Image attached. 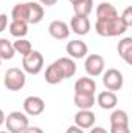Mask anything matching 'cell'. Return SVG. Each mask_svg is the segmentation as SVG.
Wrapping results in <instances>:
<instances>
[{
    "label": "cell",
    "instance_id": "19",
    "mask_svg": "<svg viewBox=\"0 0 132 133\" xmlns=\"http://www.w3.org/2000/svg\"><path fill=\"white\" fill-rule=\"evenodd\" d=\"M9 34L16 39H23L28 34V23L27 22H20V20H11V23L8 25Z\"/></svg>",
    "mask_w": 132,
    "mask_h": 133
},
{
    "label": "cell",
    "instance_id": "32",
    "mask_svg": "<svg viewBox=\"0 0 132 133\" xmlns=\"http://www.w3.org/2000/svg\"><path fill=\"white\" fill-rule=\"evenodd\" d=\"M90 133H107L104 127H90Z\"/></svg>",
    "mask_w": 132,
    "mask_h": 133
},
{
    "label": "cell",
    "instance_id": "35",
    "mask_svg": "<svg viewBox=\"0 0 132 133\" xmlns=\"http://www.w3.org/2000/svg\"><path fill=\"white\" fill-rule=\"evenodd\" d=\"M0 133H9V132H5V130H3V132H0Z\"/></svg>",
    "mask_w": 132,
    "mask_h": 133
},
{
    "label": "cell",
    "instance_id": "7",
    "mask_svg": "<svg viewBox=\"0 0 132 133\" xmlns=\"http://www.w3.org/2000/svg\"><path fill=\"white\" fill-rule=\"evenodd\" d=\"M45 110V102L39 96H28L23 101V113L28 116H39Z\"/></svg>",
    "mask_w": 132,
    "mask_h": 133
},
{
    "label": "cell",
    "instance_id": "10",
    "mask_svg": "<svg viewBox=\"0 0 132 133\" xmlns=\"http://www.w3.org/2000/svg\"><path fill=\"white\" fill-rule=\"evenodd\" d=\"M70 28L78 36H86L90 31V20L86 16H73L70 20Z\"/></svg>",
    "mask_w": 132,
    "mask_h": 133
},
{
    "label": "cell",
    "instance_id": "6",
    "mask_svg": "<svg viewBox=\"0 0 132 133\" xmlns=\"http://www.w3.org/2000/svg\"><path fill=\"white\" fill-rule=\"evenodd\" d=\"M104 59L103 56L99 54H90L86 57V62H84V70L86 73L90 76V77H97L101 76L103 71H104Z\"/></svg>",
    "mask_w": 132,
    "mask_h": 133
},
{
    "label": "cell",
    "instance_id": "11",
    "mask_svg": "<svg viewBox=\"0 0 132 133\" xmlns=\"http://www.w3.org/2000/svg\"><path fill=\"white\" fill-rule=\"evenodd\" d=\"M95 91H97V82L90 76H82L75 82V93L95 95Z\"/></svg>",
    "mask_w": 132,
    "mask_h": 133
},
{
    "label": "cell",
    "instance_id": "8",
    "mask_svg": "<svg viewBox=\"0 0 132 133\" xmlns=\"http://www.w3.org/2000/svg\"><path fill=\"white\" fill-rule=\"evenodd\" d=\"M65 51L71 59H82V57L87 56L89 46L86 45V42H82V40H79V39H75V40L67 42Z\"/></svg>",
    "mask_w": 132,
    "mask_h": 133
},
{
    "label": "cell",
    "instance_id": "9",
    "mask_svg": "<svg viewBox=\"0 0 132 133\" xmlns=\"http://www.w3.org/2000/svg\"><path fill=\"white\" fill-rule=\"evenodd\" d=\"M48 33L56 40H64L70 36V26L64 20H53L48 25Z\"/></svg>",
    "mask_w": 132,
    "mask_h": 133
},
{
    "label": "cell",
    "instance_id": "22",
    "mask_svg": "<svg viewBox=\"0 0 132 133\" xmlns=\"http://www.w3.org/2000/svg\"><path fill=\"white\" fill-rule=\"evenodd\" d=\"M16 51L13 46V42H9L8 39H0V59L2 61H11L14 57Z\"/></svg>",
    "mask_w": 132,
    "mask_h": 133
},
{
    "label": "cell",
    "instance_id": "26",
    "mask_svg": "<svg viewBox=\"0 0 132 133\" xmlns=\"http://www.w3.org/2000/svg\"><path fill=\"white\" fill-rule=\"evenodd\" d=\"M120 19H121V22L126 25V28H131L132 26V6H128V8L123 11V14L120 16Z\"/></svg>",
    "mask_w": 132,
    "mask_h": 133
},
{
    "label": "cell",
    "instance_id": "21",
    "mask_svg": "<svg viewBox=\"0 0 132 133\" xmlns=\"http://www.w3.org/2000/svg\"><path fill=\"white\" fill-rule=\"evenodd\" d=\"M30 3V17H28V23H39V22H42V19H44V6L40 5V3H37V2H28Z\"/></svg>",
    "mask_w": 132,
    "mask_h": 133
},
{
    "label": "cell",
    "instance_id": "3",
    "mask_svg": "<svg viewBox=\"0 0 132 133\" xmlns=\"http://www.w3.org/2000/svg\"><path fill=\"white\" fill-rule=\"evenodd\" d=\"M5 125L9 133H22L30 125V121L23 111H11L5 118Z\"/></svg>",
    "mask_w": 132,
    "mask_h": 133
},
{
    "label": "cell",
    "instance_id": "23",
    "mask_svg": "<svg viewBox=\"0 0 132 133\" xmlns=\"http://www.w3.org/2000/svg\"><path fill=\"white\" fill-rule=\"evenodd\" d=\"M73 11L75 16H86L89 17V14L93 11V0H81L78 3L73 5Z\"/></svg>",
    "mask_w": 132,
    "mask_h": 133
},
{
    "label": "cell",
    "instance_id": "13",
    "mask_svg": "<svg viewBox=\"0 0 132 133\" xmlns=\"http://www.w3.org/2000/svg\"><path fill=\"white\" fill-rule=\"evenodd\" d=\"M95 124V113L92 110H79L75 115V125L79 129H90Z\"/></svg>",
    "mask_w": 132,
    "mask_h": 133
},
{
    "label": "cell",
    "instance_id": "27",
    "mask_svg": "<svg viewBox=\"0 0 132 133\" xmlns=\"http://www.w3.org/2000/svg\"><path fill=\"white\" fill-rule=\"evenodd\" d=\"M110 133H131L129 125H110Z\"/></svg>",
    "mask_w": 132,
    "mask_h": 133
},
{
    "label": "cell",
    "instance_id": "14",
    "mask_svg": "<svg viewBox=\"0 0 132 133\" xmlns=\"http://www.w3.org/2000/svg\"><path fill=\"white\" fill-rule=\"evenodd\" d=\"M97 104H98L103 110H112V108L117 107L118 98H117V95L113 91L106 90V91H101L98 96H97Z\"/></svg>",
    "mask_w": 132,
    "mask_h": 133
},
{
    "label": "cell",
    "instance_id": "24",
    "mask_svg": "<svg viewBox=\"0 0 132 133\" xmlns=\"http://www.w3.org/2000/svg\"><path fill=\"white\" fill-rule=\"evenodd\" d=\"M13 46H14V51L19 53L22 57L30 54L33 51V46H31V42L27 40V39H16V42H13Z\"/></svg>",
    "mask_w": 132,
    "mask_h": 133
},
{
    "label": "cell",
    "instance_id": "17",
    "mask_svg": "<svg viewBox=\"0 0 132 133\" xmlns=\"http://www.w3.org/2000/svg\"><path fill=\"white\" fill-rule=\"evenodd\" d=\"M28 17H30V3L28 2L27 3H17L11 9V19L13 20H20V22L28 23Z\"/></svg>",
    "mask_w": 132,
    "mask_h": 133
},
{
    "label": "cell",
    "instance_id": "12",
    "mask_svg": "<svg viewBox=\"0 0 132 133\" xmlns=\"http://www.w3.org/2000/svg\"><path fill=\"white\" fill-rule=\"evenodd\" d=\"M64 79H65V77H64V73H62L61 66H59V64H58L56 61L47 66V70H45V82H47V84L56 85V84L62 82Z\"/></svg>",
    "mask_w": 132,
    "mask_h": 133
},
{
    "label": "cell",
    "instance_id": "5",
    "mask_svg": "<svg viewBox=\"0 0 132 133\" xmlns=\"http://www.w3.org/2000/svg\"><path fill=\"white\" fill-rule=\"evenodd\" d=\"M103 84L109 91H118L123 88L124 77L123 73L117 68H109L107 71H103Z\"/></svg>",
    "mask_w": 132,
    "mask_h": 133
},
{
    "label": "cell",
    "instance_id": "29",
    "mask_svg": "<svg viewBox=\"0 0 132 133\" xmlns=\"http://www.w3.org/2000/svg\"><path fill=\"white\" fill-rule=\"evenodd\" d=\"M22 133H44V130H42V129H39V127H30V125H28V127H27Z\"/></svg>",
    "mask_w": 132,
    "mask_h": 133
},
{
    "label": "cell",
    "instance_id": "28",
    "mask_svg": "<svg viewBox=\"0 0 132 133\" xmlns=\"http://www.w3.org/2000/svg\"><path fill=\"white\" fill-rule=\"evenodd\" d=\"M8 26V16L6 14H0V33H3Z\"/></svg>",
    "mask_w": 132,
    "mask_h": 133
},
{
    "label": "cell",
    "instance_id": "33",
    "mask_svg": "<svg viewBox=\"0 0 132 133\" xmlns=\"http://www.w3.org/2000/svg\"><path fill=\"white\" fill-rule=\"evenodd\" d=\"M5 118H6V115H5V111H3V110L0 108V127H2L3 124H5Z\"/></svg>",
    "mask_w": 132,
    "mask_h": 133
},
{
    "label": "cell",
    "instance_id": "16",
    "mask_svg": "<svg viewBox=\"0 0 132 133\" xmlns=\"http://www.w3.org/2000/svg\"><path fill=\"white\" fill-rule=\"evenodd\" d=\"M118 54L120 57L126 62V64H131L132 62V37H124L118 42Z\"/></svg>",
    "mask_w": 132,
    "mask_h": 133
},
{
    "label": "cell",
    "instance_id": "20",
    "mask_svg": "<svg viewBox=\"0 0 132 133\" xmlns=\"http://www.w3.org/2000/svg\"><path fill=\"white\" fill-rule=\"evenodd\" d=\"M56 62L59 64L65 79H70V77H73L76 74V64H75V61L71 57H59Z\"/></svg>",
    "mask_w": 132,
    "mask_h": 133
},
{
    "label": "cell",
    "instance_id": "34",
    "mask_svg": "<svg viewBox=\"0 0 132 133\" xmlns=\"http://www.w3.org/2000/svg\"><path fill=\"white\" fill-rule=\"evenodd\" d=\"M68 2H70L71 5H75V3H78V2H81V0H68Z\"/></svg>",
    "mask_w": 132,
    "mask_h": 133
},
{
    "label": "cell",
    "instance_id": "30",
    "mask_svg": "<svg viewBox=\"0 0 132 133\" xmlns=\"http://www.w3.org/2000/svg\"><path fill=\"white\" fill-rule=\"evenodd\" d=\"M65 133H84V130L79 129V127H76V125H70V127L67 129Z\"/></svg>",
    "mask_w": 132,
    "mask_h": 133
},
{
    "label": "cell",
    "instance_id": "15",
    "mask_svg": "<svg viewBox=\"0 0 132 133\" xmlns=\"http://www.w3.org/2000/svg\"><path fill=\"white\" fill-rule=\"evenodd\" d=\"M115 17H118V11L112 3L101 2L97 6V20H107V19H115Z\"/></svg>",
    "mask_w": 132,
    "mask_h": 133
},
{
    "label": "cell",
    "instance_id": "31",
    "mask_svg": "<svg viewBox=\"0 0 132 133\" xmlns=\"http://www.w3.org/2000/svg\"><path fill=\"white\" fill-rule=\"evenodd\" d=\"M56 2L58 0H39V3L42 6H53V5H56Z\"/></svg>",
    "mask_w": 132,
    "mask_h": 133
},
{
    "label": "cell",
    "instance_id": "18",
    "mask_svg": "<svg viewBox=\"0 0 132 133\" xmlns=\"http://www.w3.org/2000/svg\"><path fill=\"white\" fill-rule=\"evenodd\" d=\"M73 102L79 110H90L95 105V95H82V93H75Z\"/></svg>",
    "mask_w": 132,
    "mask_h": 133
},
{
    "label": "cell",
    "instance_id": "36",
    "mask_svg": "<svg viewBox=\"0 0 132 133\" xmlns=\"http://www.w3.org/2000/svg\"><path fill=\"white\" fill-rule=\"evenodd\" d=\"M0 65H2V59H0Z\"/></svg>",
    "mask_w": 132,
    "mask_h": 133
},
{
    "label": "cell",
    "instance_id": "25",
    "mask_svg": "<svg viewBox=\"0 0 132 133\" xmlns=\"http://www.w3.org/2000/svg\"><path fill=\"white\" fill-rule=\"evenodd\" d=\"M109 121H110V125H129V116L124 110L112 111Z\"/></svg>",
    "mask_w": 132,
    "mask_h": 133
},
{
    "label": "cell",
    "instance_id": "4",
    "mask_svg": "<svg viewBox=\"0 0 132 133\" xmlns=\"http://www.w3.org/2000/svg\"><path fill=\"white\" fill-rule=\"evenodd\" d=\"M22 66H23V71L28 73V74H33V76L39 74L42 71V68H44V56H42V53L33 50L30 54L23 56Z\"/></svg>",
    "mask_w": 132,
    "mask_h": 133
},
{
    "label": "cell",
    "instance_id": "2",
    "mask_svg": "<svg viewBox=\"0 0 132 133\" xmlns=\"http://www.w3.org/2000/svg\"><path fill=\"white\" fill-rule=\"evenodd\" d=\"M3 84L5 87L9 90V91H19L25 87L27 84V76H25V71L20 70V68H9L6 73H5V79H3Z\"/></svg>",
    "mask_w": 132,
    "mask_h": 133
},
{
    "label": "cell",
    "instance_id": "1",
    "mask_svg": "<svg viewBox=\"0 0 132 133\" xmlns=\"http://www.w3.org/2000/svg\"><path fill=\"white\" fill-rule=\"evenodd\" d=\"M95 31L101 37H118L128 31L126 25L121 22L120 16L115 19H107V20H97L95 23Z\"/></svg>",
    "mask_w": 132,
    "mask_h": 133
}]
</instances>
